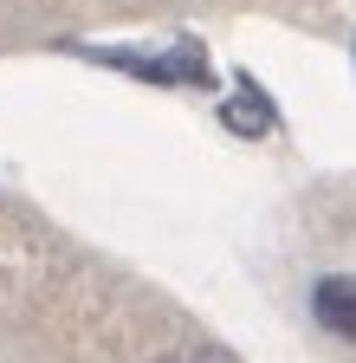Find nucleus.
<instances>
[{
	"mask_svg": "<svg viewBox=\"0 0 356 363\" xmlns=\"http://www.w3.org/2000/svg\"><path fill=\"white\" fill-rule=\"evenodd\" d=\"M311 311H318V325L350 337L356 344V279H343V272H331V279L311 286Z\"/></svg>",
	"mask_w": 356,
	"mask_h": 363,
	"instance_id": "obj_1",
	"label": "nucleus"
},
{
	"mask_svg": "<svg viewBox=\"0 0 356 363\" xmlns=\"http://www.w3.org/2000/svg\"><path fill=\"white\" fill-rule=\"evenodd\" d=\"M220 117H227V130H240V136H265V130H272V98L253 91V78H240V98Z\"/></svg>",
	"mask_w": 356,
	"mask_h": 363,
	"instance_id": "obj_2",
	"label": "nucleus"
},
{
	"mask_svg": "<svg viewBox=\"0 0 356 363\" xmlns=\"http://www.w3.org/2000/svg\"><path fill=\"white\" fill-rule=\"evenodd\" d=\"M156 363H234V357H220V350H175V357H156Z\"/></svg>",
	"mask_w": 356,
	"mask_h": 363,
	"instance_id": "obj_3",
	"label": "nucleus"
}]
</instances>
